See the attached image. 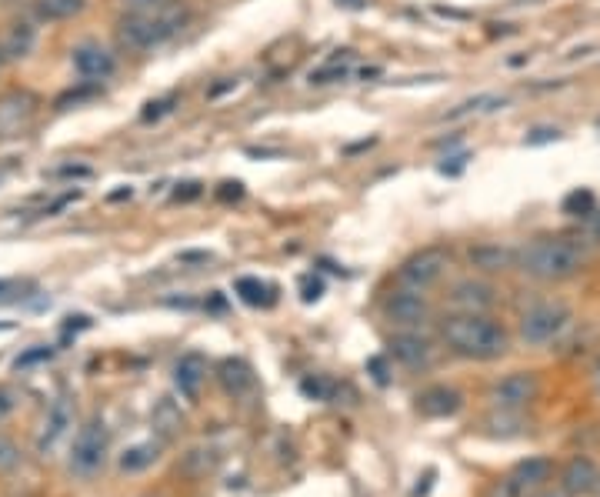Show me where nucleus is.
<instances>
[{
    "mask_svg": "<svg viewBox=\"0 0 600 497\" xmlns=\"http://www.w3.org/2000/svg\"><path fill=\"white\" fill-rule=\"evenodd\" d=\"M0 64H7V61H4V54H0Z\"/></svg>",
    "mask_w": 600,
    "mask_h": 497,
    "instance_id": "obj_42",
    "label": "nucleus"
},
{
    "mask_svg": "<svg viewBox=\"0 0 600 497\" xmlns=\"http://www.w3.org/2000/svg\"><path fill=\"white\" fill-rule=\"evenodd\" d=\"M447 267H450V251H444V247H420L417 254H410L407 261L397 267V284L427 294L430 287L444 281Z\"/></svg>",
    "mask_w": 600,
    "mask_h": 497,
    "instance_id": "obj_6",
    "label": "nucleus"
},
{
    "mask_svg": "<svg viewBox=\"0 0 600 497\" xmlns=\"http://www.w3.org/2000/svg\"><path fill=\"white\" fill-rule=\"evenodd\" d=\"M467 261H470V267L474 271H480V274H504V271H510V267H517V254L510 251V247H504V244H490V241H484V244H474L467 251Z\"/></svg>",
    "mask_w": 600,
    "mask_h": 497,
    "instance_id": "obj_15",
    "label": "nucleus"
},
{
    "mask_svg": "<svg viewBox=\"0 0 600 497\" xmlns=\"http://www.w3.org/2000/svg\"><path fill=\"white\" fill-rule=\"evenodd\" d=\"M584 244L600 247V207L590 217H584Z\"/></svg>",
    "mask_w": 600,
    "mask_h": 497,
    "instance_id": "obj_27",
    "label": "nucleus"
},
{
    "mask_svg": "<svg viewBox=\"0 0 600 497\" xmlns=\"http://www.w3.org/2000/svg\"><path fill=\"white\" fill-rule=\"evenodd\" d=\"M540 394V381L534 371H514V374H504L500 381L490 384L487 391V401L494 411H520L524 414L530 404L537 401Z\"/></svg>",
    "mask_w": 600,
    "mask_h": 497,
    "instance_id": "obj_9",
    "label": "nucleus"
},
{
    "mask_svg": "<svg viewBox=\"0 0 600 497\" xmlns=\"http://www.w3.org/2000/svg\"><path fill=\"white\" fill-rule=\"evenodd\" d=\"M597 494H600V491H597Z\"/></svg>",
    "mask_w": 600,
    "mask_h": 497,
    "instance_id": "obj_43",
    "label": "nucleus"
},
{
    "mask_svg": "<svg viewBox=\"0 0 600 497\" xmlns=\"http://www.w3.org/2000/svg\"><path fill=\"white\" fill-rule=\"evenodd\" d=\"M167 4V0H124L127 14H144V11H154V7Z\"/></svg>",
    "mask_w": 600,
    "mask_h": 497,
    "instance_id": "obj_31",
    "label": "nucleus"
},
{
    "mask_svg": "<svg viewBox=\"0 0 600 497\" xmlns=\"http://www.w3.org/2000/svg\"><path fill=\"white\" fill-rule=\"evenodd\" d=\"M50 354H54V351H50V347H44V344L34 347V351H27V354H20V357H17V371H24V367H30V364L47 361Z\"/></svg>",
    "mask_w": 600,
    "mask_h": 497,
    "instance_id": "obj_29",
    "label": "nucleus"
},
{
    "mask_svg": "<svg viewBox=\"0 0 600 497\" xmlns=\"http://www.w3.org/2000/svg\"><path fill=\"white\" fill-rule=\"evenodd\" d=\"M74 71L87 81H104L114 74V54L100 44H80L74 51Z\"/></svg>",
    "mask_w": 600,
    "mask_h": 497,
    "instance_id": "obj_16",
    "label": "nucleus"
},
{
    "mask_svg": "<svg viewBox=\"0 0 600 497\" xmlns=\"http://www.w3.org/2000/svg\"><path fill=\"white\" fill-rule=\"evenodd\" d=\"M440 337H444L450 354L477 364L500 361L510 351L507 327L490 314H450L440 324Z\"/></svg>",
    "mask_w": 600,
    "mask_h": 497,
    "instance_id": "obj_1",
    "label": "nucleus"
},
{
    "mask_svg": "<svg viewBox=\"0 0 600 497\" xmlns=\"http://www.w3.org/2000/svg\"><path fill=\"white\" fill-rule=\"evenodd\" d=\"M107 451H110V434L104 421H87L70 441V471L77 477H94L100 467L107 464Z\"/></svg>",
    "mask_w": 600,
    "mask_h": 497,
    "instance_id": "obj_5",
    "label": "nucleus"
},
{
    "mask_svg": "<svg viewBox=\"0 0 600 497\" xmlns=\"http://www.w3.org/2000/svg\"><path fill=\"white\" fill-rule=\"evenodd\" d=\"M594 384H597V394H600V367L594 371Z\"/></svg>",
    "mask_w": 600,
    "mask_h": 497,
    "instance_id": "obj_40",
    "label": "nucleus"
},
{
    "mask_svg": "<svg viewBox=\"0 0 600 497\" xmlns=\"http://www.w3.org/2000/svg\"><path fill=\"white\" fill-rule=\"evenodd\" d=\"M387 354L390 361H397L400 367H407V371H424V367L434 364L437 347L420 331H394L387 341Z\"/></svg>",
    "mask_w": 600,
    "mask_h": 497,
    "instance_id": "obj_10",
    "label": "nucleus"
},
{
    "mask_svg": "<svg viewBox=\"0 0 600 497\" xmlns=\"http://www.w3.org/2000/svg\"><path fill=\"white\" fill-rule=\"evenodd\" d=\"M450 314H490V307L497 304V291L480 277H464L447 291Z\"/></svg>",
    "mask_w": 600,
    "mask_h": 497,
    "instance_id": "obj_11",
    "label": "nucleus"
},
{
    "mask_svg": "<svg viewBox=\"0 0 600 497\" xmlns=\"http://www.w3.org/2000/svg\"><path fill=\"white\" fill-rule=\"evenodd\" d=\"M560 487L570 497H590L600 491V467L590 461V457H570V461L560 467Z\"/></svg>",
    "mask_w": 600,
    "mask_h": 497,
    "instance_id": "obj_13",
    "label": "nucleus"
},
{
    "mask_svg": "<svg viewBox=\"0 0 600 497\" xmlns=\"http://www.w3.org/2000/svg\"><path fill=\"white\" fill-rule=\"evenodd\" d=\"M140 497H160V494H140Z\"/></svg>",
    "mask_w": 600,
    "mask_h": 497,
    "instance_id": "obj_41",
    "label": "nucleus"
},
{
    "mask_svg": "<svg viewBox=\"0 0 600 497\" xmlns=\"http://www.w3.org/2000/svg\"><path fill=\"white\" fill-rule=\"evenodd\" d=\"M34 107V94L27 91H10L0 97V137H14L24 131L30 117H34Z\"/></svg>",
    "mask_w": 600,
    "mask_h": 497,
    "instance_id": "obj_14",
    "label": "nucleus"
},
{
    "mask_svg": "<svg viewBox=\"0 0 600 497\" xmlns=\"http://www.w3.org/2000/svg\"><path fill=\"white\" fill-rule=\"evenodd\" d=\"M460 407H464V397L447 384H434L417 394V411L424 417H454Z\"/></svg>",
    "mask_w": 600,
    "mask_h": 497,
    "instance_id": "obj_17",
    "label": "nucleus"
},
{
    "mask_svg": "<svg viewBox=\"0 0 600 497\" xmlns=\"http://www.w3.org/2000/svg\"><path fill=\"white\" fill-rule=\"evenodd\" d=\"M220 187H224V191H220V197H224V201H230V197H234V201H237V197L240 194H244V184H240V181H234V184H220Z\"/></svg>",
    "mask_w": 600,
    "mask_h": 497,
    "instance_id": "obj_33",
    "label": "nucleus"
},
{
    "mask_svg": "<svg viewBox=\"0 0 600 497\" xmlns=\"http://www.w3.org/2000/svg\"><path fill=\"white\" fill-rule=\"evenodd\" d=\"M597 211V201H594V194L590 191H574V194H567L564 197V214H570V217H590Z\"/></svg>",
    "mask_w": 600,
    "mask_h": 497,
    "instance_id": "obj_25",
    "label": "nucleus"
},
{
    "mask_svg": "<svg viewBox=\"0 0 600 497\" xmlns=\"http://www.w3.org/2000/svg\"><path fill=\"white\" fill-rule=\"evenodd\" d=\"M17 464H20V447L10 441V437L0 434V474L14 471Z\"/></svg>",
    "mask_w": 600,
    "mask_h": 497,
    "instance_id": "obj_26",
    "label": "nucleus"
},
{
    "mask_svg": "<svg viewBox=\"0 0 600 497\" xmlns=\"http://www.w3.org/2000/svg\"><path fill=\"white\" fill-rule=\"evenodd\" d=\"M320 291H324V287H320V281H314V284H304V301H317Z\"/></svg>",
    "mask_w": 600,
    "mask_h": 497,
    "instance_id": "obj_36",
    "label": "nucleus"
},
{
    "mask_svg": "<svg viewBox=\"0 0 600 497\" xmlns=\"http://www.w3.org/2000/svg\"><path fill=\"white\" fill-rule=\"evenodd\" d=\"M207 381V361L200 354H184L174 367V384L180 397H187V401H194L200 394V387Z\"/></svg>",
    "mask_w": 600,
    "mask_h": 497,
    "instance_id": "obj_18",
    "label": "nucleus"
},
{
    "mask_svg": "<svg viewBox=\"0 0 600 497\" xmlns=\"http://www.w3.org/2000/svg\"><path fill=\"white\" fill-rule=\"evenodd\" d=\"M570 321H574V314H570L567 304L560 301H537L530 304L524 314H520V324H517V334L520 341L527 347H547L560 341V337L567 334Z\"/></svg>",
    "mask_w": 600,
    "mask_h": 497,
    "instance_id": "obj_4",
    "label": "nucleus"
},
{
    "mask_svg": "<svg viewBox=\"0 0 600 497\" xmlns=\"http://www.w3.org/2000/svg\"><path fill=\"white\" fill-rule=\"evenodd\" d=\"M237 294H240V301L250 304V307H260V304L270 301V287L264 281H257V277H240Z\"/></svg>",
    "mask_w": 600,
    "mask_h": 497,
    "instance_id": "obj_24",
    "label": "nucleus"
},
{
    "mask_svg": "<svg viewBox=\"0 0 600 497\" xmlns=\"http://www.w3.org/2000/svg\"><path fill=\"white\" fill-rule=\"evenodd\" d=\"M74 434V404L67 401V397H60V401L50 404V411L44 417V424H40V434H37V451L40 454H54L60 444L67 441V437Z\"/></svg>",
    "mask_w": 600,
    "mask_h": 497,
    "instance_id": "obj_12",
    "label": "nucleus"
},
{
    "mask_svg": "<svg viewBox=\"0 0 600 497\" xmlns=\"http://www.w3.org/2000/svg\"><path fill=\"white\" fill-rule=\"evenodd\" d=\"M217 381H220V387H224V394H230V397H244V394L254 391V371H250V364L240 361V357H227V361H220Z\"/></svg>",
    "mask_w": 600,
    "mask_h": 497,
    "instance_id": "obj_19",
    "label": "nucleus"
},
{
    "mask_svg": "<svg viewBox=\"0 0 600 497\" xmlns=\"http://www.w3.org/2000/svg\"><path fill=\"white\" fill-rule=\"evenodd\" d=\"M174 101L177 97H160V101H150L147 111H144V121H157V117H164L174 111Z\"/></svg>",
    "mask_w": 600,
    "mask_h": 497,
    "instance_id": "obj_28",
    "label": "nucleus"
},
{
    "mask_svg": "<svg viewBox=\"0 0 600 497\" xmlns=\"http://www.w3.org/2000/svg\"><path fill=\"white\" fill-rule=\"evenodd\" d=\"M157 457H160V447L154 441H140V444H130L120 451L117 467L124 474H140V471H147L150 464H157Z\"/></svg>",
    "mask_w": 600,
    "mask_h": 497,
    "instance_id": "obj_21",
    "label": "nucleus"
},
{
    "mask_svg": "<svg viewBox=\"0 0 600 497\" xmlns=\"http://www.w3.org/2000/svg\"><path fill=\"white\" fill-rule=\"evenodd\" d=\"M87 7V0H34L30 4V11H34L37 21H70V17H77L80 11Z\"/></svg>",
    "mask_w": 600,
    "mask_h": 497,
    "instance_id": "obj_22",
    "label": "nucleus"
},
{
    "mask_svg": "<svg viewBox=\"0 0 600 497\" xmlns=\"http://www.w3.org/2000/svg\"><path fill=\"white\" fill-rule=\"evenodd\" d=\"M187 4L184 0H167V4L154 7L144 14H124L117 24V37L127 51H154V47L167 44L170 37L180 34V27L187 24Z\"/></svg>",
    "mask_w": 600,
    "mask_h": 497,
    "instance_id": "obj_3",
    "label": "nucleus"
},
{
    "mask_svg": "<svg viewBox=\"0 0 600 497\" xmlns=\"http://www.w3.org/2000/svg\"><path fill=\"white\" fill-rule=\"evenodd\" d=\"M550 474H554V464L547 457H527L510 467L500 481H494L487 497H534L540 487H547Z\"/></svg>",
    "mask_w": 600,
    "mask_h": 497,
    "instance_id": "obj_7",
    "label": "nucleus"
},
{
    "mask_svg": "<svg viewBox=\"0 0 600 497\" xmlns=\"http://www.w3.org/2000/svg\"><path fill=\"white\" fill-rule=\"evenodd\" d=\"M184 191H177V197H184V201H190V197L200 194V184H180Z\"/></svg>",
    "mask_w": 600,
    "mask_h": 497,
    "instance_id": "obj_39",
    "label": "nucleus"
},
{
    "mask_svg": "<svg viewBox=\"0 0 600 497\" xmlns=\"http://www.w3.org/2000/svg\"><path fill=\"white\" fill-rule=\"evenodd\" d=\"M54 174L57 177H87L90 171H87V167H57Z\"/></svg>",
    "mask_w": 600,
    "mask_h": 497,
    "instance_id": "obj_34",
    "label": "nucleus"
},
{
    "mask_svg": "<svg viewBox=\"0 0 600 497\" xmlns=\"http://www.w3.org/2000/svg\"><path fill=\"white\" fill-rule=\"evenodd\" d=\"M14 411H17V394L10 391V387L0 384V424H4Z\"/></svg>",
    "mask_w": 600,
    "mask_h": 497,
    "instance_id": "obj_30",
    "label": "nucleus"
},
{
    "mask_svg": "<svg viewBox=\"0 0 600 497\" xmlns=\"http://www.w3.org/2000/svg\"><path fill=\"white\" fill-rule=\"evenodd\" d=\"M380 314H384V321L394 327V331H420V327L430 321V301L424 291L397 287V291H390L384 297Z\"/></svg>",
    "mask_w": 600,
    "mask_h": 497,
    "instance_id": "obj_8",
    "label": "nucleus"
},
{
    "mask_svg": "<svg viewBox=\"0 0 600 497\" xmlns=\"http://www.w3.org/2000/svg\"><path fill=\"white\" fill-rule=\"evenodd\" d=\"M300 387H304V394H317V397L327 394V384L324 381H314V377H307V381L300 384Z\"/></svg>",
    "mask_w": 600,
    "mask_h": 497,
    "instance_id": "obj_32",
    "label": "nucleus"
},
{
    "mask_svg": "<svg viewBox=\"0 0 600 497\" xmlns=\"http://www.w3.org/2000/svg\"><path fill=\"white\" fill-rule=\"evenodd\" d=\"M540 141H557V131H534V137H527V144H540Z\"/></svg>",
    "mask_w": 600,
    "mask_h": 497,
    "instance_id": "obj_35",
    "label": "nucleus"
},
{
    "mask_svg": "<svg viewBox=\"0 0 600 497\" xmlns=\"http://www.w3.org/2000/svg\"><path fill=\"white\" fill-rule=\"evenodd\" d=\"M587 254L584 244L570 241V237H534L517 251V267L524 271L530 281L540 284H560L580 274Z\"/></svg>",
    "mask_w": 600,
    "mask_h": 497,
    "instance_id": "obj_2",
    "label": "nucleus"
},
{
    "mask_svg": "<svg viewBox=\"0 0 600 497\" xmlns=\"http://www.w3.org/2000/svg\"><path fill=\"white\" fill-rule=\"evenodd\" d=\"M534 497H570V494L564 491V487H557V491H554V487H540Z\"/></svg>",
    "mask_w": 600,
    "mask_h": 497,
    "instance_id": "obj_38",
    "label": "nucleus"
},
{
    "mask_svg": "<svg viewBox=\"0 0 600 497\" xmlns=\"http://www.w3.org/2000/svg\"><path fill=\"white\" fill-rule=\"evenodd\" d=\"M370 371H374V377L380 384H387V374H384V364H380V357H374V361H370Z\"/></svg>",
    "mask_w": 600,
    "mask_h": 497,
    "instance_id": "obj_37",
    "label": "nucleus"
},
{
    "mask_svg": "<svg viewBox=\"0 0 600 497\" xmlns=\"http://www.w3.org/2000/svg\"><path fill=\"white\" fill-rule=\"evenodd\" d=\"M34 41H37L34 27L14 24L4 37H0V54H4V61H20V57H27L30 51H34Z\"/></svg>",
    "mask_w": 600,
    "mask_h": 497,
    "instance_id": "obj_20",
    "label": "nucleus"
},
{
    "mask_svg": "<svg viewBox=\"0 0 600 497\" xmlns=\"http://www.w3.org/2000/svg\"><path fill=\"white\" fill-rule=\"evenodd\" d=\"M507 104V97L500 94H480V97H470V101L457 104L454 111L447 114V121H460V117H470V114H490V111H500Z\"/></svg>",
    "mask_w": 600,
    "mask_h": 497,
    "instance_id": "obj_23",
    "label": "nucleus"
}]
</instances>
